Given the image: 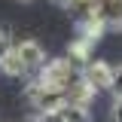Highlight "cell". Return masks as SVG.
<instances>
[{
  "label": "cell",
  "instance_id": "cell-1",
  "mask_svg": "<svg viewBox=\"0 0 122 122\" xmlns=\"http://www.w3.org/2000/svg\"><path fill=\"white\" fill-rule=\"evenodd\" d=\"M76 76H79V64H73L70 58H55V61H46L43 67L37 70V82L64 92Z\"/></svg>",
  "mask_w": 122,
  "mask_h": 122
},
{
  "label": "cell",
  "instance_id": "cell-2",
  "mask_svg": "<svg viewBox=\"0 0 122 122\" xmlns=\"http://www.w3.org/2000/svg\"><path fill=\"white\" fill-rule=\"evenodd\" d=\"M28 101H30V107L37 110V113H43V110H61L64 107V92H58V89H49V86H43V82H30L28 86Z\"/></svg>",
  "mask_w": 122,
  "mask_h": 122
},
{
  "label": "cell",
  "instance_id": "cell-3",
  "mask_svg": "<svg viewBox=\"0 0 122 122\" xmlns=\"http://www.w3.org/2000/svg\"><path fill=\"white\" fill-rule=\"evenodd\" d=\"M79 76L89 82L95 92H110L113 86V67L107 61H98V58H89L82 67H79Z\"/></svg>",
  "mask_w": 122,
  "mask_h": 122
},
{
  "label": "cell",
  "instance_id": "cell-4",
  "mask_svg": "<svg viewBox=\"0 0 122 122\" xmlns=\"http://www.w3.org/2000/svg\"><path fill=\"white\" fill-rule=\"evenodd\" d=\"M95 95H98V92L92 89L82 76H76L73 82L64 89V104H67V107H82V110H89L92 101H95Z\"/></svg>",
  "mask_w": 122,
  "mask_h": 122
},
{
  "label": "cell",
  "instance_id": "cell-5",
  "mask_svg": "<svg viewBox=\"0 0 122 122\" xmlns=\"http://www.w3.org/2000/svg\"><path fill=\"white\" fill-rule=\"evenodd\" d=\"M92 15H95V18H101L107 30L122 28V0H95Z\"/></svg>",
  "mask_w": 122,
  "mask_h": 122
},
{
  "label": "cell",
  "instance_id": "cell-6",
  "mask_svg": "<svg viewBox=\"0 0 122 122\" xmlns=\"http://www.w3.org/2000/svg\"><path fill=\"white\" fill-rule=\"evenodd\" d=\"M15 55L21 58V64L28 67V73L30 70H40L46 64V52H43V46L37 43V40H21V43H15Z\"/></svg>",
  "mask_w": 122,
  "mask_h": 122
},
{
  "label": "cell",
  "instance_id": "cell-7",
  "mask_svg": "<svg viewBox=\"0 0 122 122\" xmlns=\"http://www.w3.org/2000/svg\"><path fill=\"white\" fill-rule=\"evenodd\" d=\"M92 40H86V37H76L73 43H70V49H67V58L73 61V64H79V67H82V64H86V61L92 58Z\"/></svg>",
  "mask_w": 122,
  "mask_h": 122
},
{
  "label": "cell",
  "instance_id": "cell-8",
  "mask_svg": "<svg viewBox=\"0 0 122 122\" xmlns=\"http://www.w3.org/2000/svg\"><path fill=\"white\" fill-rule=\"evenodd\" d=\"M0 70L6 76H28V67L21 64V58L15 55V49H9L6 55H3V61H0Z\"/></svg>",
  "mask_w": 122,
  "mask_h": 122
},
{
  "label": "cell",
  "instance_id": "cell-9",
  "mask_svg": "<svg viewBox=\"0 0 122 122\" xmlns=\"http://www.w3.org/2000/svg\"><path fill=\"white\" fill-rule=\"evenodd\" d=\"M61 116L67 122H89V110H82V107H61Z\"/></svg>",
  "mask_w": 122,
  "mask_h": 122
},
{
  "label": "cell",
  "instance_id": "cell-10",
  "mask_svg": "<svg viewBox=\"0 0 122 122\" xmlns=\"http://www.w3.org/2000/svg\"><path fill=\"white\" fill-rule=\"evenodd\" d=\"M34 122H67V119L61 116V110H43V113H37Z\"/></svg>",
  "mask_w": 122,
  "mask_h": 122
},
{
  "label": "cell",
  "instance_id": "cell-11",
  "mask_svg": "<svg viewBox=\"0 0 122 122\" xmlns=\"http://www.w3.org/2000/svg\"><path fill=\"white\" fill-rule=\"evenodd\" d=\"M113 95H122V64L119 67H113V86H110Z\"/></svg>",
  "mask_w": 122,
  "mask_h": 122
},
{
  "label": "cell",
  "instance_id": "cell-12",
  "mask_svg": "<svg viewBox=\"0 0 122 122\" xmlns=\"http://www.w3.org/2000/svg\"><path fill=\"white\" fill-rule=\"evenodd\" d=\"M110 119L122 122V95H116V101H113V107H110Z\"/></svg>",
  "mask_w": 122,
  "mask_h": 122
},
{
  "label": "cell",
  "instance_id": "cell-13",
  "mask_svg": "<svg viewBox=\"0 0 122 122\" xmlns=\"http://www.w3.org/2000/svg\"><path fill=\"white\" fill-rule=\"evenodd\" d=\"M12 49V40H9V34L6 30H0V61H3V55Z\"/></svg>",
  "mask_w": 122,
  "mask_h": 122
},
{
  "label": "cell",
  "instance_id": "cell-14",
  "mask_svg": "<svg viewBox=\"0 0 122 122\" xmlns=\"http://www.w3.org/2000/svg\"><path fill=\"white\" fill-rule=\"evenodd\" d=\"M21 3H28V0H21Z\"/></svg>",
  "mask_w": 122,
  "mask_h": 122
}]
</instances>
